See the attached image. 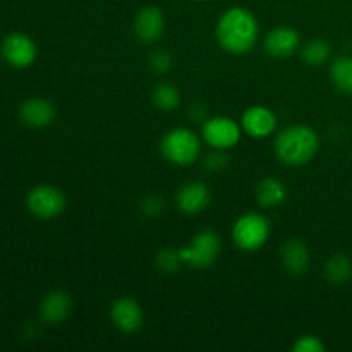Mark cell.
I'll list each match as a JSON object with an SVG mask.
<instances>
[{
    "label": "cell",
    "mask_w": 352,
    "mask_h": 352,
    "mask_svg": "<svg viewBox=\"0 0 352 352\" xmlns=\"http://www.w3.org/2000/svg\"><path fill=\"white\" fill-rule=\"evenodd\" d=\"M256 17L244 7L226 10L217 24V40L229 54L241 55L250 52L258 40Z\"/></svg>",
    "instance_id": "obj_1"
},
{
    "label": "cell",
    "mask_w": 352,
    "mask_h": 352,
    "mask_svg": "<svg viewBox=\"0 0 352 352\" xmlns=\"http://www.w3.org/2000/svg\"><path fill=\"white\" fill-rule=\"evenodd\" d=\"M320 146L318 134L309 126H291L278 134L275 141L277 157L284 164L299 167L313 160Z\"/></svg>",
    "instance_id": "obj_2"
},
{
    "label": "cell",
    "mask_w": 352,
    "mask_h": 352,
    "mask_svg": "<svg viewBox=\"0 0 352 352\" xmlns=\"http://www.w3.org/2000/svg\"><path fill=\"white\" fill-rule=\"evenodd\" d=\"M162 153L170 164L175 165H191L198 160L201 143L199 138L186 127H175L170 129L162 138Z\"/></svg>",
    "instance_id": "obj_3"
},
{
    "label": "cell",
    "mask_w": 352,
    "mask_h": 352,
    "mask_svg": "<svg viewBox=\"0 0 352 352\" xmlns=\"http://www.w3.org/2000/svg\"><path fill=\"white\" fill-rule=\"evenodd\" d=\"M220 237L213 230H201L191 239L189 246L181 248V254L184 265L192 268H206L215 263L220 254Z\"/></svg>",
    "instance_id": "obj_4"
},
{
    "label": "cell",
    "mask_w": 352,
    "mask_h": 352,
    "mask_svg": "<svg viewBox=\"0 0 352 352\" xmlns=\"http://www.w3.org/2000/svg\"><path fill=\"white\" fill-rule=\"evenodd\" d=\"M268 236H270V223L258 213H246L234 223L232 237L237 246L244 251L260 250L267 243Z\"/></svg>",
    "instance_id": "obj_5"
},
{
    "label": "cell",
    "mask_w": 352,
    "mask_h": 352,
    "mask_svg": "<svg viewBox=\"0 0 352 352\" xmlns=\"http://www.w3.org/2000/svg\"><path fill=\"white\" fill-rule=\"evenodd\" d=\"M28 208L38 219H55L64 212L65 196L54 186H38L28 196Z\"/></svg>",
    "instance_id": "obj_6"
},
{
    "label": "cell",
    "mask_w": 352,
    "mask_h": 352,
    "mask_svg": "<svg viewBox=\"0 0 352 352\" xmlns=\"http://www.w3.org/2000/svg\"><path fill=\"white\" fill-rule=\"evenodd\" d=\"M203 138L215 150H227L237 144L241 138V127L229 117H213L203 126Z\"/></svg>",
    "instance_id": "obj_7"
},
{
    "label": "cell",
    "mask_w": 352,
    "mask_h": 352,
    "mask_svg": "<svg viewBox=\"0 0 352 352\" xmlns=\"http://www.w3.org/2000/svg\"><path fill=\"white\" fill-rule=\"evenodd\" d=\"M2 54L12 67H28L36 58V45L28 34L12 33L3 40Z\"/></svg>",
    "instance_id": "obj_8"
},
{
    "label": "cell",
    "mask_w": 352,
    "mask_h": 352,
    "mask_svg": "<svg viewBox=\"0 0 352 352\" xmlns=\"http://www.w3.org/2000/svg\"><path fill=\"white\" fill-rule=\"evenodd\" d=\"M165 31V16L158 7L146 6L134 19V33L143 43H153Z\"/></svg>",
    "instance_id": "obj_9"
},
{
    "label": "cell",
    "mask_w": 352,
    "mask_h": 352,
    "mask_svg": "<svg viewBox=\"0 0 352 352\" xmlns=\"http://www.w3.org/2000/svg\"><path fill=\"white\" fill-rule=\"evenodd\" d=\"M110 318L120 332L126 333L138 332L143 325V311H141L140 305L131 298L117 299L110 309Z\"/></svg>",
    "instance_id": "obj_10"
},
{
    "label": "cell",
    "mask_w": 352,
    "mask_h": 352,
    "mask_svg": "<svg viewBox=\"0 0 352 352\" xmlns=\"http://www.w3.org/2000/svg\"><path fill=\"white\" fill-rule=\"evenodd\" d=\"M210 199L212 196L203 182H188L179 189L177 196H175L179 210L186 215H196V213L203 212L210 205Z\"/></svg>",
    "instance_id": "obj_11"
},
{
    "label": "cell",
    "mask_w": 352,
    "mask_h": 352,
    "mask_svg": "<svg viewBox=\"0 0 352 352\" xmlns=\"http://www.w3.org/2000/svg\"><path fill=\"white\" fill-rule=\"evenodd\" d=\"M243 129L250 134L251 138H267L277 127V119L275 113L267 107H251L243 113Z\"/></svg>",
    "instance_id": "obj_12"
},
{
    "label": "cell",
    "mask_w": 352,
    "mask_h": 352,
    "mask_svg": "<svg viewBox=\"0 0 352 352\" xmlns=\"http://www.w3.org/2000/svg\"><path fill=\"white\" fill-rule=\"evenodd\" d=\"M299 48V34L292 28L280 26L270 31L265 38V50L268 55L277 58L291 57Z\"/></svg>",
    "instance_id": "obj_13"
},
{
    "label": "cell",
    "mask_w": 352,
    "mask_h": 352,
    "mask_svg": "<svg viewBox=\"0 0 352 352\" xmlns=\"http://www.w3.org/2000/svg\"><path fill=\"white\" fill-rule=\"evenodd\" d=\"M71 296L64 291H52L43 298L40 306L41 320L47 323H60L71 315Z\"/></svg>",
    "instance_id": "obj_14"
},
{
    "label": "cell",
    "mask_w": 352,
    "mask_h": 352,
    "mask_svg": "<svg viewBox=\"0 0 352 352\" xmlns=\"http://www.w3.org/2000/svg\"><path fill=\"white\" fill-rule=\"evenodd\" d=\"M282 263L292 275H302L309 268V250L299 239H291L282 246Z\"/></svg>",
    "instance_id": "obj_15"
},
{
    "label": "cell",
    "mask_w": 352,
    "mask_h": 352,
    "mask_svg": "<svg viewBox=\"0 0 352 352\" xmlns=\"http://www.w3.org/2000/svg\"><path fill=\"white\" fill-rule=\"evenodd\" d=\"M21 119L31 127H45L54 120L55 109L48 100L31 98L21 107Z\"/></svg>",
    "instance_id": "obj_16"
},
{
    "label": "cell",
    "mask_w": 352,
    "mask_h": 352,
    "mask_svg": "<svg viewBox=\"0 0 352 352\" xmlns=\"http://www.w3.org/2000/svg\"><path fill=\"white\" fill-rule=\"evenodd\" d=\"M285 196H287V192H285L284 184L277 179H263L256 188V199L265 208H274V206L282 205Z\"/></svg>",
    "instance_id": "obj_17"
},
{
    "label": "cell",
    "mask_w": 352,
    "mask_h": 352,
    "mask_svg": "<svg viewBox=\"0 0 352 352\" xmlns=\"http://www.w3.org/2000/svg\"><path fill=\"white\" fill-rule=\"evenodd\" d=\"M325 275L332 284L342 285L352 277V261L346 254H333L325 265Z\"/></svg>",
    "instance_id": "obj_18"
},
{
    "label": "cell",
    "mask_w": 352,
    "mask_h": 352,
    "mask_svg": "<svg viewBox=\"0 0 352 352\" xmlns=\"http://www.w3.org/2000/svg\"><path fill=\"white\" fill-rule=\"evenodd\" d=\"M330 78L339 91L352 95V57H339L332 64Z\"/></svg>",
    "instance_id": "obj_19"
},
{
    "label": "cell",
    "mask_w": 352,
    "mask_h": 352,
    "mask_svg": "<svg viewBox=\"0 0 352 352\" xmlns=\"http://www.w3.org/2000/svg\"><path fill=\"white\" fill-rule=\"evenodd\" d=\"M179 102H181V95H179V89L175 86L160 85L155 88L153 103L158 110L170 112V110L177 109Z\"/></svg>",
    "instance_id": "obj_20"
},
{
    "label": "cell",
    "mask_w": 352,
    "mask_h": 352,
    "mask_svg": "<svg viewBox=\"0 0 352 352\" xmlns=\"http://www.w3.org/2000/svg\"><path fill=\"white\" fill-rule=\"evenodd\" d=\"M332 54V47L323 40H311L302 48V58L309 65H322L325 64Z\"/></svg>",
    "instance_id": "obj_21"
},
{
    "label": "cell",
    "mask_w": 352,
    "mask_h": 352,
    "mask_svg": "<svg viewBox=\"0 0 352 352\" xmlns=\"http://www.w3.org/2000/svg\"><path fill=\"white\" fill-rule=\"evenodd\" d=\"M182 265H184V261H182L181 254H179V250H170V248H167V250L158 251L157 267L160 268L162 272H165V274H174V272H177Z\"/></svg>",
    "instance_id": "obj_22"
},
{
    "label": "cell",
    "mask_w": 352,
    "mask_h": 352,
    "mask_svg": "<svg viewBox=\"0 0 352 352\" xmlns=\"http://www.w3.org/2000/svg\"><path fill=\"white\" fill-rule=\"evenodd\" d=\"M294 352H322L325 349L322 340L315 336H305V337H299L294 344Z\"/></svg>",
    "instance_id": "obj_23"
},
{
    "label": "cell",
    "mask_w": 352,
    "mask_h": 352,
    "mask_svg": "<svg viewBox=\"0 0 352 352\" xmlns=\"http://www.w3.org/2000/svg\"><path fill=\"white\" fill-rule=\"evenodd\" d=\"M150 65L157 72L164 74V72L170 71V67H172V55L168 54V52H165V50H157L150 57Z\"/></svg>",
    "instance_id": "obj_24"
},
{
    "label": "cell",
    "mask_w": 352,
    "mask_h": 352,
    "mask_svg": "<svg viewBox=\"0 0 352 352\" xmlns=\"http://www.w3.org/2000/svg\"><path fill=\"white\" fill-rule=\"evenodd\" d=\"M227 164V157L222 153V150L215 151V153H210L205 160V167L210 168V170L217 172V170H222Z\"/></svg>",
    "instance_id": "obj_25"
},
{
    "label": "cell",
    "mask_w": 352,
    "mask_h": 352,
    "mask_svg": "<svg viewBox=\"0 0 352 352\" xmlns=\"http://www.w3.org/2000/svg\"><path fill=\"white\" fill-rule=\"evenodd\" d=\"M164 206H165L164 201H162L160 198H157V196H150V198H146L143 201V212L150 217H157L160 215Z\"/></svg>",
    "instance_id": "obj_26"
}]
</instances>
